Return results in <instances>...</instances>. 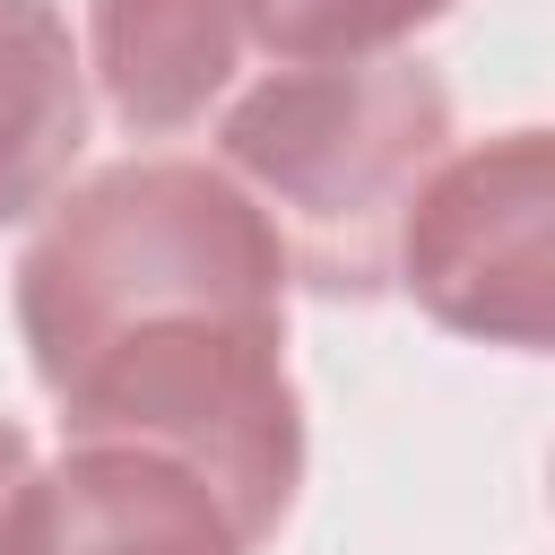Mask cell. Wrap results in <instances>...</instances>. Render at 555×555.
<instances>
[{"mask_svg":"<svg viewBox=\"0 0 555 555\" xmlns=\"http://www.w3.org/2000/svg\"><path fill=\"white\" fill-rule=\"evenodd\" d=\"M442 156L451 87L399 52L295 61L260 78L217 130V165L269 217L286 269L338 304H373L399 286V243Z\"/></svg>","mask_w":555,"mask_h":555,"instance_id":"obj_1","label":"cell"},{"mask_svg":"<svg viewBox=\"0 0 555 555\" xmlns=\"http://www.w3.org/2000/svg\"><path fill=\"white\" fill-rule=\"evenodd\" d=\"M199 304H286L269 217L225 165L199 156H130L87 173L17 251V330L43 390L104 338Z\"/></svg>","mask_w":555,"mask_h":555,"instance_id":"obj_2","label":"cell"},{"mask_svg":"<svg viewBox=\"0 0 555 555\" xmlns=\"http://www.w3.org/2000/svg\"><path fill=\"white\" fill-rule=\"evenodd\" d=\"M399 286L451 338L555 356V130H494L416 191Z\"/></svg>","mask_w":555,"mask_h":555,"instance_id":"obj_3","label":"cell"},{"mask_svg":"<svg viewBox=\"0 0 555 555\" xmlns=\"http://www.w3.org/2000/svg\"><path fill=\"white\" fill-rule=\"evenodd\" d=\"M0 555H251V538L199 468L139 442H69L26 468Z\"/></svg>","mask_w":555,"mask_h":555,"instance_id":"obj_4","label":"cell"},{"mask_svg":"<svg viewBox=\"0 0 555 555\" xmlns=\"http://www.w3.org/2000/svg\"><path fill=\"white\" fill-rule=\"evenodd\" d=\"M260 43V0H87V69L130 139L191 130Z\"/></svg>","mask_w":555,"mask_h":555,"instance_id":"obj_5","label":"cell"},{"mask_svg":"<svg viewBox=\"0 0 555 555\" xmlns=\"http://www.w3.org/2000/svg\"><path fill=\"white\" fill-rule=\"evenodd\" d=\"M87 147V69L52 0H0V225L61 199Z\"/></svg>","mask_w":555,"mask_h":555,"instance_id":"obj_6","label":"cell"},{"mask_svg":"<svg viewBox=\"0 0 555 555\" xmlns=\"http://www.w3.org/2000/svg\"><path fill=\"white\" fill-rule=\"evenodd\" d=\"M451 17V0H260V43L278 61H382Z\"/></svg>","mask_w":555,"mask_h":555,"instance_id":"obj_7","label":"cell"},{"mask_svg":"<svg viewBox=\"0 0 555 555\" xmlns=\"http://www.w3.org/2000/svg\"><path fill=\"white\" fill-rule=\"evenodd\" d=\"M26 468H35V442L0 416V529H9V503H17V486H26Z\"/></svg>","mask_w":555,"mask_h":555,"instance_id":"obj_8","label":"cell"}]
</instances>
